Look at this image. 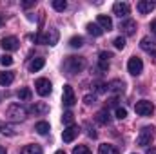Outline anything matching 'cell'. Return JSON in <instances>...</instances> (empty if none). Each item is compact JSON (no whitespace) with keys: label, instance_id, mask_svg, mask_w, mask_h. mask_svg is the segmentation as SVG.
<instances>
[{"label":"cell","instance_id":"f35d334b","mask_svg":"<svg viewBox=\"0 0 156 154\" xmlns=\"http://www.w3.org/2000/svg\"><path fill=\"white\" fill-rule=\"evenodd\" d=\"M0 154H7V151H5V149H4L2 145H0Z\"/></svg>","mask_w":156,"mask_h":154},{"label":"cell","instance_id":"ab89813d","mask_svg":"<svg viewBox=\"0 0 156 154\" xmlns=\"http://www.w3.org/2000/svg\"><path fill=\"white\" fill-rule=\"evenodd\" d=\"M2 24H4V18H2V15H0V27H2Z\"/></svg>","mask_w":156,"mask_h":154},{"label":"cell","instance_id":"d590c367","mask_svg":"<svg viewBox=\"0 0 156 154\" xmlns=\"http://www.w3.org/2000/svg\"><path fill=\"white\" fill-rule=\"evenodd\" d=\"M151 31L156 35V20H153V22H151Z\"/></svg>","mask_w":156,"mask_h":154},{"label":"cell","instance_id":"9c48e42d","mask_svg":"<svg viewBox=\"0 0 156 154\" xmlns=\"http://www.w3.org/2000/svg\"><path fill=\"white\" fill-rule=\"evenodd\" d=\"M35 87H37V93H38L40 96H47L51 93V82L47 78H38L35 82Z\"/></svg>","mask_w":156,"mask_h":154},{"label":"cell","instance_id":"836d02e7","mask_svg":"<svg viewBox=\"0 0 156 154\" xmlns=\"http://www.w3.org/2000/svg\"><path fill=\"white\" fill-rule=\"evenodd\" d=\"M94 91L96 93H105L107 91V83H96L94 85Z\"/></svg>","mask_w":156,"mask_h":154},{"label":"cell","instance_id":"cb8c5ba5","mask_svg":"<svg viewBox=\"0 0 156 154\" xmlns=\"http://www.w3.org/2000/svg\"><path fill=\"white\" fill-rule=\"evenodd\" d=\"M15 80L13 73H0V85H11Z\"/></svg>","mask_w":156,"mask_h":154},{"label":"cell","instance_id":"d6a6232c","mask_svg":"<svg viewBox=\"0 0 156 154\" xmlns=\"http://www.w3.org/2000/svg\"><path fill=\"white\" fill-rule=\"evenodd\" d=\"M125 116H127V111H125L123 107H116V118L118 120H123Z\"/></svg>","mask_w":156,"mask_h":154},{"label":"cell","instance_id":"8992f818","mask_svg":"<svg viewBox=\"0 0 156 154\" xmlns=\"http://www.w3.org/2000/svg\"><path fill=\"white\" fill-rule=\"evenodd\" d=\"M151 142H153V127H144L140 136H138V140H136V143L140 147H149Z\"/></svg>","mask_w":156,"mask_h":154},{"label":"cell","instance_id":"60d3db41","mask_svg":"<svg viewBox=\"0 0 156 154\" xmlns=\"http://www.w3.org/2000/svg\"><path fill=\"white\" fill-rule=\"evenodd\" d=\"M55 154H66V152H64V151H56Z\"/></svg>","mask_w":156,"mask_h":154},{"label":"cell","instance_id":"7402d4cb","mask_svg":"<svg viewBox=\"0 0 156 154\" xmlns=\"http://www.w3.org/2000/svg\"><path fill=\"white\" fill-rule=\"evenodd\" d=\"M96 121H98V123H102V125H107V123L111 121V116H109V111H107V109L100 111V113L96 114Z\"/></svg>","mask_w":156,"mask_h":154},{"label":"cell","instance_id":"44dd1931","mask_svg":"<svg viewBox=\"0 0 156 154\" xmlns=\"http://www.w3.org/2000/svg\"><path fill=\"white\" fill-rule=\"evenodd\" d=\"M87 33L93 35V37H102L104 35V29L98 24H87Z\"/></svg>","mask_w":156,"mask_h":154},{"label":"cell","instance_id":"f1b7e54d","mask_svg":"<svg viewBox=\"0 0 156 154\" xmlns=\"http://www.w3.org/2000/svg\"><path fill=\"white\" fill-rule=\"evenodd\" d=\"M0 64H2L4 67H9V65H13V56H11V54H4V56L0 58Z\"/></svg>","mask_w":156,"mask_h":154},{"label":"cell","instance_id":"1f68e13d","mask_svg":"<svg viewBox=\"0 0 156 154\" xmlns=\"http://www.w3.org/2000/svg\"><path fill=\"white\" fill-rule=\"evenodd\" d=\"M113 44H115L116 49H123V47H125V38H123V37H118V38H115Z\"/></svg>","mask_w":156,"mask_h":154},{"label":"cell","instance_id":"9a60e30c","mask_svg":"<svg viewBox=\"0 0 156 154\" xmlns=\"http://www.w3.org/2000/svg\"><path fill=\"white\" fill-rule=\"evenodd\" d=\"M154 7H156V4L153 2V0H140V2H138V5H136V9H138L142 15H147V13H151Z\"/></svg>","mask_w":156,"mask_h":154},{"label":"cell","instance_id":"83f0119b","mask_svg":"<svg viewBox=\"0 0 156 154\" xmlns=\"http://www.w3.org/2000/svg\"><path fill=\"white\" fill-rule=\"evenodd\" d=\"M53 7H55L56 11H66L67 2H64V0H53Z\"/></svg>","mask_w":156,"mask_h":154},{"label":"cell","instance_id":"f546056e","mask_svg":"<svg viewBox=\"0 0 156 154\" xmlns=\"http://www.w3.org/2000/svg\"><path fill=\"white\" fill-rule=\"evenodd\" d=\"M69 45L71 47H82L83 45V38L82 37H73V38L69 40Z\"/></svg>","mask_w":156,"mask_h":154},{"label":"cell","instance_id":"2e32d148","mask_svg":"<svg viewBox=\"0 0 156 154\" xmlns=\"http://www.w3.org/2000/svg\"><path fill=\"white\" fill-rule=\"evenodd\" d=\"M96 22H98V26H100L104 31H111V29H113V20H111L107 15H98Z\"/></svg>","mask_w":156,"mask_h":154},{"label":"cell","instance_id":"d4e9b609","mask_svg":"<svg viewBox=\"0 0 156 154\" xmlns=\"http://www.w3.org/2000/svg\"><path fill=\"white\" fill-rule=\"evenodd\" d=\"M0 132L4 136H16V131L11 125H5V123H0Z\"/></svg>","mask_w":156,"mask_h":154},{"label":"cell","instance_id":"8fae6325","mask_svg":"<svg viewBox=\"0 0 156 154\" xmlns=\"http://www.w3.org/2000/svg\"><path fill=\"white\" fill-rule=\"evenodd\" d=\"M27 113H31V114H35V116H44L45 113H49V105L44 103V102H35V103L27 109Z\"/></svg>","mask_w":156,"mask_h":154},{"label":"cell","instance_id":"6da1fadb","mask_svg":"<svg viewBox=\"0 0 156 154\" xmlns=\"http://www.w3.org/2000/svg\"><path fill=\"white\" fill-rule=\"evenodd\" d=\"M85 65H87V62L83 56H67L64 60V71L67 75H76L85 69Z\"/></svg>","mask_w":156,"mask_h":154},{"label":"cell","instance_id":"484cf974","mask_svg":"<svg viewBox=\"0 0 156 154\" xmlns=\"http://www.w3.org/2000/svg\"><path fill=\"white\" fill-rule=\"evenodd\" d=\"M35 131H37L38 134H47V132H49V123H47V121H38V123L35 125Z\"/></svg>","mask_w":156,"mask_h":154},{"label":"cell","instance_id":"ffe728a7","mask_svg":"<svg viewBox=\"0 0 156 154\" xmlns=\"http://www.w3.org/2000/svg\"><path fill=\"white\" fill-rule=\"evenodd\" d=\"M98 154H120L118 149L115 145H109V143H102L100 149H98Z\"/></svg>","mask_w":156,"mask_h":154},{"label":"cell","instance_id":"74e56055","mask_svg":"<svg viewBox=\"0 0 156 154\" xmlns=\"http://www.w3.org/2000/svg\"><path fill=\"white\" fill-rule=\"evenodd\" d=\"M118 103V98H111V100H109V105H116Z\"/></svg>","mask_w":156,"mask_h":154},{"label":"cell","instance_id":"8d00e7d4","mask_svg":"<svg viewBox=\"0 0 156 154\" xmlns=\"http://www.w3.org/2000/svg\"><path fill=\"white\" fill-rule=\"evenodd\" d=\"M145 154H156V149L154 147H149V149H147V152Z\"/></svg>","mask_w":156,"mask_h":154},{"label":"cell","instance_id":"5b68a950","mask_svg":"<svg viewBox=\"0 0 156 154\" xmlns=\"http://www.w3.org/2000/svg\"><path fill=\"white\" fill-rule=\"evenodd\" d=\"M127 71H129L133 76H138V75L144 71V62H142V58H138V56L129 58V62H127Z\"/></svg>","mask_w":156,"mask_h":154},{"label":"cell","instance_id":"d6986e66","mask_svg":"<svg viewBox=\"0 0 156 154\" xmlns=\"http://www.w3.org/2000/svg\"><path fill=\"white\" fill-rule=\"evenodd\" d=\"M44 64H45L44 58H33V60L29 62V71H31V73H37V71H40V69L44 67Z\"/></svg>","mask_w":156,"mask_h":154},{"label":"cell","instance_id":"52a82bcc","mask_svg":"<svg viewBox=\"0 0 156 154\" xmlns=\"http://www.w3.org/2000/svg\"><path fill=\"white\" fill-rule=\"evenodd\" d=\"M62 100H64V105H66V107H73V105L76 103L75 91H73V87H71L69 83L64 85V96H62Z\"/></svg>","mask_w":156,"mask_h":154},{"label":"cell","instance_id":"ac0fdd59","mask_svg":"<svg viewBox=\"0 0 156 154\" xmlns=\"http://www.w3.org/2000/svg\"><path fill=\"white\" fill-rule=\"evenodd\" d=\"M20 154H44V151H42V147H40V145L31 143V145H26V147L20 151Z\"/></svg>","mask_w":156,"mask_h":154},{"label":"cell","instance_id":"4dcf8cb0","mask_svg":"<svg viewBox=\"0 0 156 154\" xmlns=\"http://www.w3.org/2000/svg\"><path fill=\"white\" fill-rule=\"evenodd\" d=\"M73 154H91V151H89V147H85V145H78V147L73 149Z\"/></svg>","mask_w":156,"mask_h":154},{"label":"cell","instance_id":"e575fe53","mask_svg":"<svg viewBox=\"0 0 156 154\" xmlns=\"http://www.w3.org/2000/svg\"><path fill=\"white\" fill-rule=\"evenodd\" d=\"M94 100H96V98H94L93 94H85V96H83V102H85L87 105H91V103H94Z\"/></svg>","mask_w":156,"mask_h":154},{"label":"cell","instance_id":"30bf717a","mask_svg":"<svg viewBox=\"0 0 156 154\" xmlns=\"http://www.w3.org/2000/svg\"><path fill=\"white\" fill-rule=\"evenodd\" d=\"M78 132H80V129H78L76 125H69V127H66V131L62 132V140H64L66 143H71V142H75V138L78 136Z\"/></svg>","mask_w":156,"mask_h":154},{"label":"cell","instance_id":"e0dca14e","mask_svg":"<svg viewBox=\"0 0 156 154\" xmlns=\"http://www.w3.org/2000/svg\"><path fill=\"white\" fill-rule=\"evenodd\" d=\"M107 89H109V91H113V93H116V94H120V93H123L125 83H123L122 80H113V82L107 85Z\"/></svg>","mask_w":156,"mask_h":154},{"label":"cell","instance_id":"7c38bea8","mask_svg":"<svg viewBox=\"0 0 156 154\" xmlns=\"http://www.w3.org/2000/svg\"><path fill=\"white\" fill-rule=\"evenodd\" d=\"M113 13L120 16V18H123V16H127L129 13H131V5L127 4V2H116L115 5H113Z\"/></svg>","mask_w":156,"mask_h":154},{"label":"cell","instance_id":"4316f807","mask_svg":"<svg viewBox=\"0 0 156 154\" xmlns=\"http://www.w3.org/2000/svg\"><path fill=\"white\" fill-rule=\"evenodd\" d=\"M62 121H64V125H75V114L71 113V111H67V113H64V116H62Z\"/></svg>","mask_w":156,"mask_h":154},{"label":"cell","instance_id":"ba28073f","mask_svg":"<svg viewBox=\"0 0 156 154\" xmlns=\"http://www.w3.org/2000/svg\"><path fill=\"white\" fill-rule=\"evenodd\" d=\"M0 45H2L4 51H16V49L20 47L16 37H4V38L0 40Z\"/></svg>","mask_w":156,"mask_h":154},{"label":"cell","instance_id":"7a4b0ae2","mask_svg":"<svg viewBox=\"0 0 156 154\" xmlns=\"http://www.w3.org/2000/svg\"><path fill=\"white\" fill-rule=\"evenodd\" d=\"M5 116L11 121H24L27 118V109L22 103H11L5 111Z\"/></svg>","mask_w":156,"mask_h":154},{"label":"cell","instance_id":"b9f144b4","mask_svg":"<svg viewBox=\"0 0 156 154\" xmlns=\"http://www.w3.org/2000/svg\"><path fill=\"white\" fill-rule=\"evenodd\" d=\"M0 100H2V96H0Z\"/></svg>","mask_w":156,"mask_h":154},{"label":"cell","instance_id":"4fadbf2b","mask_svg":"<svg viewBox=\"0 0 156 154\" xmlns=\"http://www.w3.org/2000/svg\"><path fill=\"white\" fill-rule=\"evenodd\" d=\"M120 31H122L123 35H127V37L134 35V31H136V22H134V20H131V18H127V20L120 22Z\"/></svg>","mask_w":156,"mask_h":154},{"label":"cell","instance_id":"603a6c76","mask_svg":"<svg viewBox=\"0 0 156 154\" xmlns=\"http://www.w3.org/2000/svg\"><path fill=\"white\" fill-rule=\"evenodd\" d=\"M16 96H18L20 102H27V100H31V89H29V87H22V89L16 93Z\"/></svg>","mask_w":156,"mask_h":154},{"label":"cell","instance_id":"3957f363","mask_svg":"<svg viewBox=\"0 0 156 154\" xmlns=\"http://www.w3.org/2000/svg\"><path fill=\"white\" fill-rule=\"evenodd\" d=\"M60 38V35H58V31L56 29H49L47 33H44V35H37L35 37V42L37 44H47V45H55L56 42Z\"/></svg>","mask_w":156,"mask_h":154},{"label":"cell","instance_id":"277c9868","mask_svg":"<svg viewBox=\"0 0 156 154\" xmlns=\"http://www.w3.org/2000/svg\"><path fill=\"white\" fill-rule=\"evenodd\" d=\"M134 111H136V114H140V116H151L154 113V105L149 100H140V102H136Z\"/></svg>","mask_w":156,"mask_h":154},{"label":"cell","instance_id":"5bb4252c","mask_svg":"<svg viewBox=\"0 0 156 154\" xmlns=\"http://www.w3.org/2000/svg\"><path fill=\"white\" fill-rule=\"evenodd\" d=\"M140 47H142L145 53L153 54V56H154V60H156V42H153L149 37H145V38H142V42H140Z\"/></svg>","mask_w":156,"mask_h":154}]
</instances>
